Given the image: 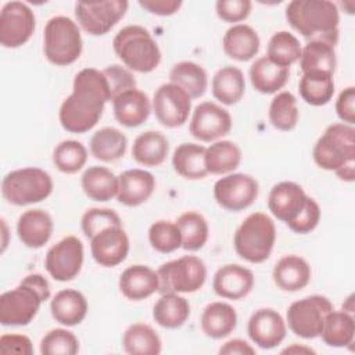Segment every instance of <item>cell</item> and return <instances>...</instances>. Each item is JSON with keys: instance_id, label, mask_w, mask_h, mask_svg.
Here are the masks:
<instances>
[{"instance_id": "cell-1", "label": "cell", "mask_w": 355, "mask_h": 355, "mask_svg": "<svg viewBox=\"0 0 355 355\" xmlns=\"http://www.w3.org/2000/svg\"><path fill=\"white\" fill-rule=\"evenodd\" d=\"M108 101L111 93L103 71L85 68L75 75L72 93L61 103L60 123L71 133L89 132L100 121Z\"/></svg>"}, {"instance_id": "cell-2", "label": "cell", "mask_w": 355, "mask_h": 355, "mask_svg": "<svg viewBox=\"0 0 355 355\" xmlns=\"http://www.w3.org/2000/svg\"><path fill=\"white\" fill-rule=\"evenodd\" d=\"M286 19L308 42L322 40L331 46L338 42L340 14L333 1L293 0L286 7Z\"/></svg>"}, {"instance_id": "cell-3", "label": "cell", "mask_w": 355, "mask_h": 355, "mask_svg": "<svg viewBox=\"0 0 355 355\" xmlns=\"http://www.w3.org/2000/svg\"><path fill=\"white\" fill-rule=\"evenodd\" d=\"M312 157L315 164L333 171L345 182L355 178V129L347 123H331L316 140Z\"/></svg>"}, {"instance_id": "cell-4", "label": "cell", "mask_w": 355, "mask_h": 355, "mask_svg": "<svg viewBox=\"0 0 355 355\" xmlns=\"http://www.w3.org/2000/svg\"><path fill=\"white\" fill-rule=\"evenodd\" d=\"M50 295V284L43 275L25 276L15 288L0 295V323L3 326L29 324Z\"/></svg>"}, {"instance_id": "cell-5", "label": "cell", "mask_w": 355, "mask_h": 355, "mask_svg": "<svg viewBox=\"0 0 355 355\" xmlns=\"http://www.w3.org/2000/svg\"><path fill=\"white\" fill-rule=\"evenodd\" d=\"M112 47L119 60L130 71L153 72L161 61V50L151 33L140 25H128L118 31Z\"/></svg>"}, {"instance_id": "cell-6", "label": "cell", "mask_w": 355, "mask_h": 355, "mask_svg": "<svg viewBox=\"0 0 355 355\" xmlns=\"http://www.w3.org/2000/svg\"><path fill=\"white\" fill-rule=\"evenodd\" d=\"M275 241V222L263 212L250 214L237 227L233 237L237 255L250 263L265 262L272 254Z\"/></svg>"}, {"instance_id": "cell-7", "label": "cell", "mask_w": 355, "mask_h": 355, "mask_svg": "<svg viewBox=\"0 0 355 355\" xmlns=\"http://www.w3.org/2000/svg\"><path fill=\"white\" fill-rule=\"evenodd\" d=\"M83 42L79 25L68 17L57 15L47 21L43 50L49 62L57 67L73 64L82 54Z\"/></svg>"}, {"instance_id": "cell-8", "label": "cell", "mask_w": 355, "mask_h": 355, "mask_svg": "<svg viewBox=\"0 0 355 355\" xmlns=\"http://www.w3.org/2000/svg\"><path fill=\"white\" fill-rule=\"evenodd\" d=\"M53 191L51 176L36 166L8 172L1 182V194L8 204L24 207L46 200Z\"/></svg>"}, {"instance_id": "cell-9", "label": "cell", "mask_w": 355, "mask_h": 355, "mask_svg": "<svg viewBox=\"0 0 355 355\" xmlns=\"http://www.w3.org/2000/svg\"><path fill=\"white\" fill-rule=\"evenodd\" d=\"M159 286L158 293H196L207 279V266L196 255H183L168 261L157 269Z\"/></svg>"}, {"instance_id": "cell-10", "label": "cell", "mask_w": 355, "mask_h": 355, "mask_svg": "<svg viewBox=\"0 0 355 355\" xmlns=\"http://www.w3.org/2000/svg\"><path fill=\"white\" fill-rule=\"evenodd\" d=\"M331 311L333 305L327 297L319 294L308 295L288 306L286 323L295 336L316 338L322 333L326 315Z\"/></svg>"}, {"instance_id": "cell-11", "label": "cell", "mask_w": 355, "mask_h": 355, "mask_svg": "<svg viewBox=\"0 0 355 355\" xmlns=\"http://www.w3.org/2000/svg\"><path fill=\"white\" fill-rule=\"evenodd\" d=\"M128 7L126 0L79 1L75 4L76 24L92 36H103L123 18Z\"/></svg>"}, {"instance_id": "cell-12", "label": "cell", "mask_w": 355, "mask_h": 355, "mask_svg": "<svg viewBox=\"0 0 355 355\" xmlns=\"http://www.w3.org/2000/svg\"><path fill=\"white\" fill-rule=\"evenodd\" d=\"M36 18L32 8L22 1H8L0 11V43L6 49L25 44L35 32Z\"/></svg>"}, {"instance_id": "cell-13", "label": "cell", "mask_w": 355, "mask_h": 355, "mask_svg": "<svg viewBox=\"0 0 355 355\" xmlns=\"http://www.w3.org/2000/svg\"><path fill=\"white\" fill-rule=\"evenodd\" d=\"M259 194V184L251 175L229 173L214 184V198L226 211L239 212L251 207Z\"/></svg>"}, {"instance_id": "cell-14", "label": "cell", "mask_w": 355, "mask_h": 355, "mask_svg": "<svg viewBox=\"0 0 355 355\" xmlns=\"http://www.w3.org/2000/svg\"><path fill=\"white\" fill-rule=\"evenodd\" d=\"M83 258L82 241L76 236H67L49 248L44 266L54 280L69 282L79 275Z\"/></svg>"}, {"instance_id": "cell-15", "label": "cell", "mask_w": 355, "mask_h": 355, "mask_svg": "<svg viewBox=\"0 0 355 355\" xmlns=\"http://www.w3.org/2000/svg\"><path fill=\"white\" fill-rule=\"evenodd\" d=\"M151 108L162 126L178 128L189 119L191 97L178 85L164 83L155 90Z\"/></svg>"}, {"instance_id": "cell-16", "label": "cell", "mask_w": 355, "mask_h": 355, "mask_svg": "<svg viewBox=\"0 0 355 355\" xmlns=\"http://www.w3.org/2000/svg\"><path fill=\"white\" fill-rule=\"evenodd\" d=\"M189 130L200 141H216L232 130V116L227 110L212 101H202L196 105Z\"/></svg>"}, {"instance_id": "cell-17", "label": "cell", "mask_w": 355, "mask_h": 355, "mask_svg": "<svg viewBox=\"0 0 355 355\" xmlns=\"http://www.w3.org/2000/svg\"><path fill=\"white\" fill-rule=\"evenodd\" d=\"M93 259L104 268L122 263L129 254V237L122 226H110L90 239Z\"/></svg>"}, {"instance_id": "cell-18", "label": "cell", "mask_w": 355, "mask_h": 355, "mask_svg": "<svg viewBox=\"0 0 355 355\" xmlns=\"http://www.w3.org/2000/svg\"><path fill=\"white\" fill-rule=\"evenodd\" d=\"M309 196L295 182H280L275 184L268 197V208L272 215L291 225L302 212Z\"/></svg>"}, {"instance_id": "cell-19", "label": "cell", "mask_w": 355, "mask_h": 355, "mask_svg": "<svg viewBox=\"0 0 355 355\" xmlns=\"http://www.w3.org/2000/svg\"><path fill=\"white\" fill-rule=\"evenodd\" d=\"M247 333L257 347L272 349L284 340L287 326L277 311L272 308H261L248 319Z\"/></svg>"}, {"instance_id": "cell-20", "label": "cell", "mask_w": 355, "mask_h": 355, "mask_svg": "<svg viewBox=\"0 0 355 355\" xmlns=\"http://www.w3.org/2000/svg\"><path fill=\"white\" fill-rule=\"evenodd\" d=\"M254 287V273L239 263L220 266L212 280V288L216 295L226 300H241L247 297Z\"/></svg>"}, {"instance_id": "cell-21", "label": "cell", "mask_w": 355, "mask_h": 355, "mask_svg": "<svg viewBox=\"0 0 355 355\" xmlns=\"http://www.w3.org/2000/svg\"><path fill=\"white\" fill-rule=\"evenodd\" d=\"M155 179L144 169L133 168L118 176L116 200L126 207H139L154 193Z\"/></svg>"}, {"instance_id": "cell-22", "label": "cell", "mask_w": 355, "mask_h": 355, "mask_svg": "<svg viewBox=\"0 0 355 355\" xmlns=\"http://www.w3.org/2000/svg\"><path fill=\"white\" fill-rule=\"evenodd\" d=\"M54 230V223L49 212L40 208L28 209L21 214L17 223V233L24 245L42 248L49 243Z\"/></svg>"}, {"instance_id": "cell-23", "label": "cell", "mask_w": 355, "mask_h": 355, "mask_svg": "<svg viewBox=\"0 0 355 355\" xmlns=\"http://www.w3.org/2000/svg\"><path fill=\"white\" fill-rule=\"evenodd\" d=\"M151 101L139 89L123 92L112 100L115 119L126 128H136L146 122L151 112Z\"/></svg>"}, {"instance_id": "cell-24", "label": "cell", "mask_w": 355, "mask_h": 355, "mask_svg": "<svg viewBox=\"0 0 355 355\" xmlns=\"http://www.w3.org/2000/svg\"><path fill=\"white\" fill-rule=\"evenodd\" d=\"M121 293L130 301H141L158 291L159 280L155 270L147 265H132L126 268L118 282Z\"/></svg>"}, {"instance_id": "cell-25", "label": "cell", "mask_w": 355, "mask_h": 355, "mask_svg": "<svg viewBox=\"0 0 355 355\" xmlns=\"http://www.w3.org/2000/svg\"><path fill=\"white\" fill-rule=\"evenodd\" d=\"M311 266L300 255H284L280 258L272 272L275 284L283 291H300L305 288L311 280Z\"/></svg>"}, {"instance_id": "cell-26", "label": "cell", "mask_w": 355, "mask_h": 355, "mask_svg": "<svg viewBox=\"0 0 355 355\" xmlns=\"http://www.w3.org/2000/svg\"><path fill=\"white\" fill-rule=\"evenodd\" d=\"M86 297L73 288H65L58 291L50 302V312L53 319L67 327L76 326L83 322L87 315Z\"/></svg>"}, {"instance_id": "cell-27", "label": "cell", "mask_w": 355, "mask_h": 355, "mask_svg": "<svg viewBox=\"0 0 355 355\" xmlns=\"http://www.w3.org/2000/svg\"><path fill=\"white\" fill-rule=\"evenodd\" d=\"M261 40L254 28L247 24L230 26L222 39V47L227 57L245 62L252 60L259 51Z\"/></svg>"}, {"instance_id": "cell-28", "label": "cell", "mask_w": 355, "mask_h": 355, "mask_svg": "<svg viewBox=\"0 0 355 355\" xmlns=\"http://www.w3.org/2000/svg\"><path fill=\"white\" fill-rule=\"evenodd\" d=\"M202 333L214 340L225 338L237 326V313L236 309L222 301H215L208 304L200 319Z\"/></svg>"}, {"instance_id": "cell-29", "label": "cell", "mask_w": 355, "mask_h": 355, "mask_svg": "<svg viewBox=\"0 0 355 355\" xmlns=\"http://www.w3.org/2000/svg\"><path fill=\"white\" fill-rule=\"evenodd\" d=\"M290 78V68L273 64L266 55L257 58L250 67L252 87L262 94H273L283 89Z\"/></svg>"}, {"instance_id": "cell-30", "label": "cell", "mask_w": 355, "mask_h": 355, "mask_svg": "<svg viewBox=\"0 0 355 355\" xmlns=\"http://www.w3.org/2000/svg\"><path fill=\"white\" fill-rule=\"evenodd\" d=\"M169 153L166 136L158 130H146L140 133L132 146L133 159L143 166H159Z\"/></svg>"}, {"instance_id": "cell-31", "label": "cell", "mask_w": 355, "mask_h": 355, "mask_svg": "<svg viewBox=\"0 0 355 355\" xmlns=\"http://www.w3.org/2000/svg\"><path fill=\"white\" fill-rule=\"evenodd\" d=\"M205 148L197 143H182L172 155V166L178 175L189 180H200L208 175Z\"/></svg>"}, {"instance_id": "cell-32", "label": "cell", "mask_w": 355, "mask_h": 355, "mask_svg": "<svg viewBox=\"0 0 355 355\" xmlns=\"http://www.w3.org/2000/svg\"><path fill=\"white\" fill-rule=\"evenodd\" d=\"M212 96L225 105L237 104L245 92V79L240 68L233 65L216 71L211 83Z\"/></svg>"}, {"instance_id": "cell-33", "label": "cell", "mask_w": 355, "mask_h": 355, "mask_svg": "<svg viewBox=\"0 0 355 355\" xmlns=\"http://www.w3.org/2000/svg\"><path fill=\"white\" fill-rule=\"evenodd\" d=\"M300 67L302 73L334 75L337 58L334 46L322 40H309L301 50Z\"/></svg>"}, {"instance_id": "cell-34", "label": "cell", "mask_w": 355, "mask_h": 355, "mask_svg": "<svg viewBox=\"0 0 355 355\" xmlns=\"http://www.w3.org/2000/svg\"><path fill=\"white\" fill-rule=\"evenodd\" d=\"M90 154L103 162H114L122 158L128 148V137L119 129L105 126L96 130L89 143Z\"/></svg>"}, {"instance_id": "cell-35", "label": "cell", "mask_w": 355, "mask_h": 355, "mask_svg": "<svg viewBox=\"0 0 355 355\" xmlns=\"http://www.w3.org/2000/svg\"><path fill=\"white\" fill-rule=\"evenodd\" d=\"M80 184L90 200L100 202L110 201L118 193V176L105 166H89L80 178Z\"/></svg>"}, {"instance_id": "cell-36", "label": "cell", "mask_w": 355, "mask_h": 355, "mask_svg": "<svg viewBox=\"0 0 355 355\" xmlns=\"http://www.w3.org/2000/svg\"><path fill=\"white\" fill-rule=\"evenodd\" d=\"M190 316L189 301L178 293L161 294L153 308V318L164 329H178Z\"/></svg>"}, {"instance_id": "cell-37", "label": "cell", "mask_w": 355, "mask_h": 355, "mask_svg": "<svg viewBox=\"0 0 355 355\" xmlns=\"http://www.w3.org/2000/svg\"><path fill=\"white\" fill-rule=\"evenodd\" d=\"M329 347L343 348L352 344L355 337V322L352 313L345 311H331L326 315L320 336Z\"/></svg>"}, {"instance_id": "cell-38", "label": "cell", "mask_w": 355, "mask_h": 355, "mask_svg": "<svg viewBox=\"0 0 355 355\" xmlns=\"http://www.w3.org/2000/svg\"><path fill=\"white\" fill-rule=\"evenodd\" d=\"M241 162L240 147L230 140H216L205 148V166L208 173L226 175L239 168Z\"/></svg>"}, {"instance_id": "cell-39", "label": "cell", "mask_w": 355, "mask_h": 355, "mask_svg": "<svg viewBox=\"0 0 355 355\" xmlns=\"http://www.w3.org/2000/svg\"><path fill=\"white\" fill-rule=\"evenodd\" d=\"M122 347L130 355H158L162 349V343L151 326L133 323L122 336Z\"/></svg>"}, {"instance_id": "cell-40", "label": "cell", "mask_w": 355, "mask_h": 355, "mask_svg": "<svg viewBox=\"0 0 355 355\" xmlns=\"http://www.w3.org/2000/svg\"><path fill=\"white\" fill-rule=\"evenodd\" d=\"M171 83L182 87L191 98L201 97L208 87L205 69L193 61H180L169 72Z\"/></svg>"}, {"instance_id": "cell-41", "label": "cell", "mask_w": 355, "mask_h": 355, "mask_svg": "<svg viewBox=\"0 0 355 355\" xmlns=\"http://www.w3.org/2000/svg\"><path fill=\"white\" fill-rule=\"evenodd\" d=\"M175 223L180 230L182 248L186 251H198L205 245L209 236V227L207 219L200 212H183Z\"/></svg>"}, {"instance_id": "cell-42", "label": "cell", "mask_w": 355, "mask_h": 355, "mask_svg": "<svg viewBox=\"0 0 355 355\" xmlns=\"http://www.w3.org/2000/svg\"><path fill=\"white\" fill-rule=\"evenodd\" d=\"M298 92L301 98L313 107L327 104L334 94V80L331 75L324 73H302Z\"/></svg>"}, {"instance_id": "cell-43", "label": "cell", "mask_w": 355, "mask_h": 355, "mask_svg": "<svg viewBox=\"0 0 355 355\" xmlns=\"http://www.w3.org/2000/svg\"><path fill=\"white\" fill-rule=\"evenodd\" d=\"M302 46L300 40L287 31H279L269 39L266 57L276 65L290 68L294 62L300 61Z\"/></svg>"}, {"instance_id": "cell-44", "label": "cell", "mask_w": 355, "mask_h": 355, "mask_svg": "<svg viewBox=\"0 0 355 355\" xmlns=\"http://www.w3.org/2000/svg\"><path fill=\"white\" fill-rule=\"evenodd\" d=\"M269 121L273 128L288 132L297 126L298 108L297 98L291 92H279L269 104Z\"/></svg>"}, {"instance_id": "cell-45", "label": "cell", "mask_w": 355, "mask_h": 355, "mask_svg": "<svg viewBox=\"0 0 355 355\" xmlns=\"http://www.w3.org/2000/svg\"><path fill=\"white\" fill-rule=\"evenodd\" d=\"M87 161V150L78 140H64L53 151V164L62 173L79 172Z\"/></svg>"}, {"instance_id": "cell-46", "label": "cell", "mask_w": 355, "mask_h": 355, "mask_svg": "<svg viewBox=\"0 0 355 355\" xmlns=\"http://www.w3.org/2000/svg\"><path fill=\"white\" fill-rule=\"evenodd\" d=\"M148 241L161 254L175 252L182 247L180 230L175 222L157 220L148 229Z\"/></svg>"}, {"instance_id": "cell-47", "label": "cell", "mask_w": 355, "mask_h": 355, "mask_svg": "<svg viewBox=\"0 0 355 355\" xmlns=\"http://www.w3.org/2000/svg\"><path fill=\"white\" fill-rule=\"evenodd\" d=\"M79 351V340L67 329H53L40 340L42 355H75Z\"/></svg>"}, {"instance_id": "cell-48", "label": "cell", "mask_w": 355, "mask_h": 355, "mask_svg": "<svg viewBox=\"0 0 355 355\" xmlns=\"http://www.w3.org/2000/svg\"><path fill=\"white\" fill-rule=\"evenodd\" d=\"M110 226H122L119 215L111 208H89L80 219V227L89 240Z\"/></svg>"}, {"instance_id": "cell-49", "label": "cell", "mask_w": 355, "mask_h": 355, "mask_svg": "<svg viewBox=\"0 0 355 355\" xmlns=\"http://www.w3.org/2000/svg\"><path fill=\"white\" fill-rule=\"evenodd\" d=\"M103 73L107 78L108 86H110V93H111V101L122 94L123 92L136 89V79L130 69L119 65V64H112L108 65L105 69H103Z\"/></svg>"}, {"instance_id": "cell-50", "label": "cell", "mask_w": 355, "mask_h": 355, "mask_svg": "<svg viewBox=\"0 0 355 355\" xmlns=\"http://www.w3.org/2000/svg\"><path fill=\"white\" fill-rule=\"evenodd\" d=\"M251 8L252 3L250 0H218L215 4L218 17L229 24L247 19Z\"/></svg>"}, {"instance_id": "cell-51", "label": "cell", "mask_w": 355, "mask_h": 355, "mask_svg": "<svg viewBox=\"0 0 355 355\" xmlns=\"http://www.w3.org/2000/svg\"><path fill=\"white\" fill-rule=\"evenodd\" d=\"M319 220H320V207L312 197H309L308 202H306L305 208L302 209V212L300 214V216L291 225H288V227L294 233L306 234L318 226Z\"/></svg>"}, {"instance_id": "cell-52", "label": "cell", "mask_w": 355, "mask_h": 355, "mask_svg": "<svg viewBox=\"0 0 355 355\" xmlns=\"http://www.w3.org/2000/svg\"><path fill=\"white\" fill-rule=\"evenodd\" d=\"M0 354H18L32 355L33 345L29 337L24 334H3L0 337Z\"/></svg>"}, {"instance_id": "cell-53", "label": "cell", "mask_w": 355, "mask_h": 355, "mask_svg": "<svg viewBox=\"0 0 355 355\" xmlns=\"http://www.w3.org/2000/svg\"><path fill=\"white\" fill-rule=\"evenodd\" d=\"M336 114L343 123L354 125L355 122V87H345L337 97Z\"/></svg>"}, {"instance_id": "cell-54", "label": "cell", "mask_w": 355, "mask_h": 355, "mask_svg": "<svg viewBox=\"0 0 355 355\" xmlns=\"http://www.w3.org/2000/svg\"><path fill=\"white\" fill-rule=\"evenodd\" d=\"M139 6L150 14L168 17L179 11L182 7L180 0H139Z\"/></svg>"}, {"instance_id": "cell-55", "label": "cell", "mask_w": 355, "mask_h": 355, "mask_svg": "<svg viewBox=\"0 0 355 355\" xmlns=\"http://www.w3.org/2000/svg\"><path fill=\"white\" fill-rule=\"evenodd\" d=\"M220 355H254L255 348H252L247 341L241 338H233L226 341L219 348Z\"/></svg>"}, {"instance_id": "cell-56", "label": "cell", "mask_w": 355, "mask_h": 355, "mask_svg": "<svg viewBox=\"0 0 355 355\" xmlns=\"http://www.w3.org/2000/svg\"><path fill=\"white\" fill-rule=\"evenodd\" d=\"M315 354V351L309 347H304V345H298V344H293L291 347H287L286 349L282 351V354Z\"/></svg>"}]
</instances>
